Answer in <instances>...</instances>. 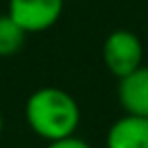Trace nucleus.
Instances as JSON below:
<instances>
[{
    "mask_svg": "<svg viewBox=\"0 0 148 148\" xmlns=\"http://www.w3.org/2000/svg\"><path fill=\"white\" fill-rule=\"evenodd\" d=\"M2 131H5V116H2V111H0V137H2Z\"/></svg>",
    "mask_w": 148,
    "mask_h": 148,
    "instance_id": "6e6552de",
    "label": "nucleus"
},
{
    "mask_svg": "<svg viewBox=\"0 0 148 148\" xmlns=\"http://www.w3.org/2000/svg\"><path fill=\"white\" fill-rule=\"evenodd\" d=\"M65 0H9L7 13L26 35L44 33L61 20Z\"/></svg>",
    "mask_w": 148,
    "mask_h": 148,
    "instance_id": "7ed1b4c3",
    "label": "nucleus"
},
{
    "mask_svg": "<svg viewBox=\"0 0 148 148\" xmlns=\"http://www.w3.org/2000/svg\"><path fill=\"white\" fill-rule=\"evenodd\" d=\"M102 63L118 81L144 65L142 39L129 28H116L102 42Z\"/></svg>",
    "mask_w": 148,
    "mask_h": 148,
    "instance_id": "f03ea898",
    "label": "nucleus"
},
{
    "mask_svg": "<svg viewBox=\"0 0 148 148\" xmlns=\"http://www.w3.org/2000/svg\"><path fill=\"white\" fill-rule=\"evenodd\" d=\"M24 120L28 129L44 142H57L76 135L81 126L79 100L61 87H39L24 102Z\"/></svg>",
    "mask_w": 148,
    "mask_h": 148,
    "instance_id": "f257e3e1",
    "label": "nucleus"
},
{
    "mask_svg": "<svg viewBox=\"0 0 148 148\" xmlns=\"http://www.w3.org/2000/svg\"><path fill=\"white\" fill-rule=\"evenodd\" d=\"M44 148H92V144L85 142V139H83V137H79V135H72V137H65V139L48 142Z\"/></svg>",
    "mask_w": 148,
    "mask_h": 148,
    "instance_id": "0eeeda50",
    "label": "nucleus"
},
{
    "mask_svg": "<svg viewBox=\"0 0 148 148\" xmlns=\"http://www.w3.org/2000/svg\"><path fill=\"white\" fill-rule=\"evenodd\" d=\"M26 42V33L18 22L9 18V13H0V59L13 57L22 50Z\"/></svg>",
    "mask_w": 148,
    "mask_h": 148,
    "instance_id": "423d86ee",
    "label": "nucleus"
},
{
    "mask_svg": "<svg viewBox=\"0 0 148 148\" xmlns=\"http://www.w3.org/2000/svg\"><path fill=\"white\" fill-rule=\"evenodd\" d=\"M107 148H148V118L124 113L109 126Z\"/></svg>",
    "mask_w": 148,
    "mask_h": 148,
    "instance_id": "39448f33",
    "label": "nucleus"
},
{
    "mask_svg": "<svg viewBox=\"0 0 148 148\" xmlns=\"http://www.w3.org/2000/svg\"><path fill=\"white\" fill-rule=\"evenodd\" d=\"M118 100L124 113L148 118V65L118 81Z\"/></svg>",
    "mask_w": 148,
    "mask_h": 148,
    "instance_id": "20e7f679",
    "label": "nucleus"
}]
</instances>
